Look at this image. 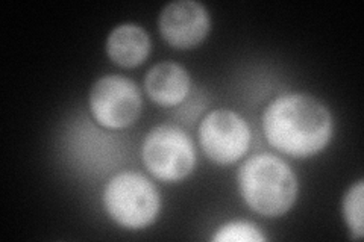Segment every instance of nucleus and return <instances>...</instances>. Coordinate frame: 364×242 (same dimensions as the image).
Masks as SVG:
<instances>
[{"instance_id": "f257e3e1", "label": "nucleus", "mask_w": 364, "mask_h": 242, "mask_svg": "<svg viewBox=\"0 0 364 242\" xmlns=\"http://www.w3.org/2000/svg\"><path fill=\"white\" fill-rule=\"evenodd\" d=\"M263 131L270 145L293 158L313 156L328 145L333 136L331 112L317 99L302 94H282L272 100L263 114Z\"/></svg>"}, {"instance_id": "f03ea898", "label": "nucleus", "mask_w": 364, "mask_h": 242, "mask_svg": "<svg viewBox=\"0 0 364 242\" xmlns=\"http://www.w3.org/2000/svg\"><path fill=\"white\" fill-rule=\"evenodd\" d=\"M238 189L250 209L264 216L289 212L298 197V177L286 160L259 153L247 158L237 175Z\"/></svg>"}, {"instance_id": "7ed1b4c3", "label": "nucleus", "mask_w": 364, "mask_h": 242, "mask_svg": "<svg viewBox=\"0 0 364 242\" xmlns=\"http://www.w3.org/2000/svg\"><path fill=\"white\" fill-rule=\"evenodd\" d=\"M102 200L114 223L134 230L151 226L161 207L156 187L146 176L134 171L114 176L105 185Z\"/></svg>"}, {"instance_id": "20e7f679", "label": "nucleus", "mask_w": 364, "mask_h": 242, "mask_svg": "<svg viewBox=\"0 0 364 242\" xmlns=\"http://www.w3.org/2000/svg\"><path fill=\"white\" fill-rule=\"evenodd\" d=\"M141 156L151 175L163 182L186 179L196 164V150L191 138L173 124H159L147 133Z\"/></svg>"}, {"instance_id": "39448f33", "label": "nucleus", "mask_w": 364, "mask_h": 242, "mask_svg": "<svg viewBox=\"0 0 364 242\" xmlns=\"http://www.w3.org/2000/svg\"><path fill=\"white\" fill-rule=\"evenodd\" d=\"M90 111L96 123L104 128H128L141 114L140 89L124 76L100 77L90 91Z\"/></svg>"}, {"instance_id": "423d86ee", "label": "nucleus", "mask_w": 364, "mask_h": 242, "mask_svg": "<svg viewBox=\"0 0 364 242\" xmlns=\"http://www.w3.org/2000/svg\"><path fill=\"white\" fill-rule=\"evenodd\" d=\"M199 143L213 163L228 165L243 158L250 144L245 119L231 109H215L199 126Z\"/></svg>"}, {"instance_id": "0eeeda50", "label": "nucleus", "mask_w": 364, "mask_h": 242, "mask_svg": "<svg viewBox=\"0 0 364 242\" xmlns=\"http://www.w3.org/2000/svg\"><path fill=\"white\" fill-rule=\"evenodd\" d=\"M159 32L173 48L188 49L205 40L210 31L207 8L195 0H176L164 6L158 18Z\"/></svg>"}, {"instance_id": "6e6552de", "label": "nucleus", "mask_w": 364, "mask_h": 242, "mask_svg": "<svg viewBox=\"0 0 364 242\" xmlns=\"http://www.w3.org/2000/svg\"><path fill=\"white\" fill-rule=\"evenodd\" d=\"M190 75L184 67L172 62H159L154 65L144 77L146 93L161 106H176L190 91Z\"/></svg>"}, {"instance_id": "1a4fd4ad", "label": "nucleus", "mask_w": 364, "mask_h": 242, "mask_svg": "<svg viewBox=\"0 0 364 242\" xmlns=\"http://www.w3.org/2000/svg\"><path fill=\"white\" fill-rule=\"evenodd\" d=\"M151 52V38L147 32L134 23H123L114 28L107 40V53L112 62L122 67H136Z\"/></svg>"}, {"instance_id": "9d476101", "label": "nucleus", "mask_w": 364, "mask_h": 242, "mask_svg": "<svg viewBox=\"0 0 364 242\" xmlns=\"http://www.w3.org/2000/svg\"><path fill=\"white\" fill-rule=\"evenodd\" d=\"M363 194H364V183L363 180H358L346 191V194L343 195V202H341V211H343L345 221L354 239H361L364 235Z\"/></svg>"}, {"instance_id": "9b49d317", "label": "nucleus", "mask_w": 364, "mask_h": 242, "mask_svg": "<svg viewBox=\"0 0 364 242\" xmlns=\"http://www.w3.org/2000/svg\"><path fill=\"white\" fill-rule=\"evenodd\" d=\"M213 239L220 242H261L266 238L254 224H249L245 221H234L218 229V232H215Z\"/></svg>"}]
</instances>
